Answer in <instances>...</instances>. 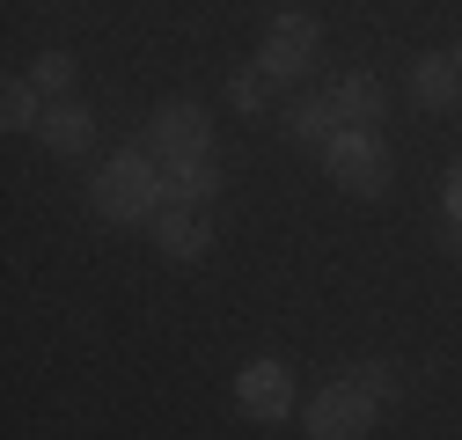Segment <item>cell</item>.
<instances>
[{
    "label": "cell",
    "mask_w": 462,
    "mask_h": 440,
    "mask_svg": "<svg viewBox=\"0 0 462 440\" xmlns=\"http://www.w3.org/2000/svg\"><path fill=\"white\" fill-rule=\"evenodd\" d=\"M88 198H96V213L110 220V228H147V220L169 206V170H154V147H118L96 170Z\"/></svg>",
    "instance_id": "obj_1"
},
{
    "label": "cell",
    "mask_w": 462,
    "mask_h": 440,
    "mask_svg": "<svg viewBox=\"0 0 462 440\" xmlns=\"http://www.w3.org/2000/svg\"><path fill=\"white\" fill-rule=\"evenodd\" d=\"M323 170L337 191H353V198H382L389 177H396V154L382 147V133H360V125H345L330 147H323Z\"/></svg>",
    "instance_id": "obj_2"
},
{
    "label": "cell",
    "mask_w": 462,
    "mask_h": 440,
    "mask_svg": "<svg viewBox=\"0 0 462 440\" xmlns=\"http://www.w3.org/2000/svg\"><path fill=\"white\" fill-rule=\"evenodd\" d=\"M316 44H323V23H316L309 8H279V15L264 23V51H257V67H264L272 81H301V74L316 67Z\"/></svg>",
    "instance_id": "obj_3"
},
{
    "label": "cell",
    "mask_w": 462,
    "mask_h": 440,
    "mask_svg": "<svg viewBox=\"0 0 462 440\" xmlns=\"http://www.w3.org/2000/svg\"><path fill=\"white\" fill-rule=\"evenodd\" d=\"M374 418H382V404L360 390L353 374L330 381L323 397H309V440H367V433H374Z\"/></svg>",
    "instance_id": "obj_4"
},
{
    "label": "cell",
    "mask_w": 462,
    "mask_h": 440,
    "mask_svg": "<svg viewBox=\"0 0 462 440\" xmlns=\"http://www.w3.org/2000/svg\"><path fill=\"white\" fill-rule=\"evenodd\" d=\"M147 147H154V161H162V170L206 161V154H213V118H206L199 103H162V110H154V133H147Z\"/></svg>",
    "instance_id": "obj_5"
},
{
    "label": "cell",
    "mask_w": 462,
    "mask_h": 440,
    "mask_svg": "<svg viewBox=\"0 0 462 440\" xmlns=\"http://www.w3.org/2000/svg\"><path fill=\"white\" fill-rule=\"evenodd\" d=\"M236 404H243V418L279 426L286 411H294V374H286V360H250L236 374Z\"/></svg>",
    "instance_id": "obj_6"
},
{
    "label": "cell",
    "mask_w": 462,
    "mask_h": 440,
    "mask_svg": "<svg viewBox=\"0 0 462 440\" xmlns=\"http://www.w3.org/2000/svg\"><path fill=\"white\" fill-rule=\"evenodd\" d=\"M147 235L162 243V257L199 264V257L213 250V220H206V206H162V213L147 220Z\"/></svg>",
    "instance_id": "obj_7"
},
{
    "label": "cell",
    "mask_w": 462,
    "mask_h": 440,
    "mask_svg": "<svg viewBox=\"0 0 462 440\" xmlns=\"http://www.w3.org/2000/svg\"><path fill=\"white\" fill-rule=\"evenodd\" d=\"M330 110H337V125H360V133H374V125H382V110H389L382 74H337Z\"/></svg>",
    "instance_id": "obj_8"
},
{
    "label": "cell",
    "mask_w": 462,
    "mask_h": 440,
    "mask_svg": "<svg viewBox=\"0 0 462 440\" xmlns=\"http://www.w3.org/2000/svg\"><path fill=\"white\" fill-rule=\"evenodd\" d=\"M37 140H44L51 154H88V147H96V118H88L81 103H44Z\"/></svg>",
    "instance_id": "obj_9"
},
{
    "label": "cell",
    "mask_w": 462,
    "mask_h": 440,
    "mask_svg": "<svg viewBox=\"0 0 462 440\" xmlns=\"http://www.w3.org/2000/svg\"><path fill=\"white\" fill-rule=\"evenodd\" d=\"M455 96H462V67L448 60V51H433V60L411 67V103L419 110H455Z\"/></svg>",
    "instance_id": "obj_10"
},
{
    "label": "cell",
    "mask_w": 462,
    "mask_h": 440,
    "mask_svg": "<svg viewBox=\"0 0 462 440\" xmlns=\"http://www.w3.org/2000/svg\"><path fill=\"white\" fill-rule=\"evenodd\" d=\"M220 198V161H184V170H169V206H206Z\"/></svg>",
    "instance_id": "obj_11"
},
{
    "label": "cell",
    "mask_w": 462,
    "mask_h": 440,
    "mask_svg": "<svg viewBox=\"0 0 462 440\" xmlns=\"http://www.w3.org/2000/svg\"><path fill=\"white\" fill-rule=\"evenodd\" d=\"M37 118H44V96H37L30 81H8V88H0V125H8V133H37Z\"/></svg>",
    "instance_id": "obj_12"
},
{
    "label": "cell",
    "mask_w": 462,
    "mask_h": 440,
    "mask_svg": "<svg viewBox=\"0 0 462 440\" xmlns=\"http://www.w3.org/2000/svg\"><path fill=\"white\" fill-rule=\"evenodd\" d=\"M345 125H337V110H330V96H316V103H294V140H309V147H330Z\"/></svg>",
    "instance_id": "obj_13"
},
{
    "label": "cell",
    "mask_w": 462,
    "mask_h": 440,
    "mask_svg": "<svg viewBox=\"0 0 462 440\" xmlns=\"http://www.w3.org/2000/svg\"><path fill=\"white\" fill-rule=\"evenodd\" d=\"M23 81H30L37 96H67V88H74V60H67V51H37Z\"/></svg>",
    "instance_id": "obj_14"
},
{
    "label": "cell",
    "mask_w": 462,
    "mask_h": 440,
    "mask_svg": "<svg viewBox=\"0 0 462 440\" xmlns=\"http://www.w3.org/2000/svg\"><path fill=\"white\" fill-rule=\"evenodd\" d=\"M272 88H279V81H272L264 67H243L236 81H227V103H236V110H243V118H257V110L272 103Z\"/></svg>",
    "instance_id": "obj_15"
},
{
    "label": "cell",
    "mask_w": 462,
    "mask_h": 440,
    "mask_svg": "<svg viewBox=\"0 0 462 440\" xmlns=\"http://www.w3.org/2000/svg\"><path fill=\"white\" fill-rule=\"evenodd\" d=\"M353 381H360V390H367L374 404H389V397L403 390V374H396L389 360H360V367H353Z\"/></svg>",
    "instance_id": "obj_16"
},
{
    "label": "cell",
    "mask_w": 462,
    "mask_h": 440,
    "mask_svg": "<svg viewBox=\"0 0 462 440\" xmlns=\"http://www.w3.org/2000/svg\"><path fill=\"white\" fill-rule=\"evenodd\" d=\"M440 206H448V228L462 235V161L448 170V184H440Z\"/></svg>",
    "instance_id": "obj_17"
}]
</instances>
